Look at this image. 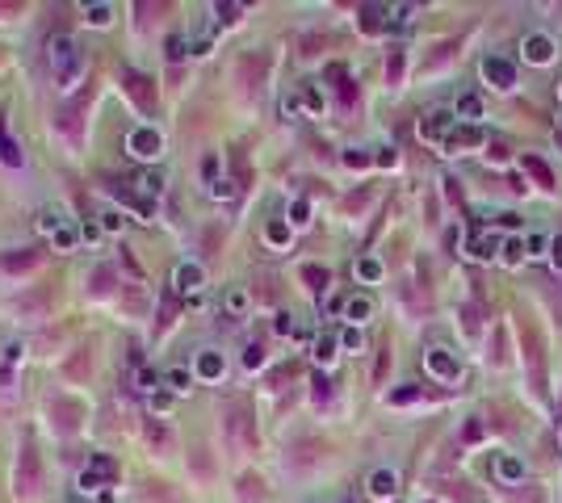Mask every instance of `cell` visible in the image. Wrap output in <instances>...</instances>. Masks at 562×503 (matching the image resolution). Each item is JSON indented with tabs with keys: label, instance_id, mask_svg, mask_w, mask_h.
I'll list each match as a JSON object with an SVG mask.
<instances>
[{
	"label": "cell",
	"instance_id": "1",
	"mask_svg": "<svg viewBox=\"0 0 562 503\" xmlns=\"http://www.w3.org/2000/svg\"><path fill=\"white\" fill-rule=\"evenodd\" d=\"M47 72H50V84L59 92H72L84 76V50L72 34H55L47 43Z\"/></svg>",
	"mask_w": 562,
	"mask_h": 503
},
{
	"label": "cell",
	"instance_id": "2",
	"mask_svg": "<svg viewBox=\"0 0 562 503\" xmlns=\"http://www.w3.org/2000/svg\"><path fill=\"white\" fill-rule=\"evenodd\" d=\"M520 344H524V361H529V377H533V390L546 394V353H541V336L529 319H520Z\"/></svg>",
	"mask_w": 562,
	"mask_h": 503
},
{
	"label": "cell",
	"instance_id": "3",
	"mask_svg": "<svg viewBox=\"0 0 562 503\" xmlns=\"http://www.w3.org/2000/svg\"><path fill=\"white\" fill-rule=\"evenodd\" d=\"M118 478V465L109 453H89V461L80 465V491H101V487H114Z\"/></svg>",
	"mask_w": 562,
	"mask_h": 503
},
{
	"label": "cell",
	"instance_id": "4",
	"mask_svg": "<svg viewBox=\"0 0 562 503\" xmlns=\"http://www.w3.org/2000/svg\"><path fill=\"white\" fill-rule=\"evenodd\" d=\"M126 151L135 160H160L164 155V131L160 126H135L126 135Z\"/></svg>",
	"mask_w": 562,
	"mask_h": 503
},
{
	"label": "cell",
	"instance_id": "5",
	"mask_svg": "<svg viewBox=\"0 0 562 503\" xmlns=\"http://www.w3.org/2000/svg\"><path fill=\"white\" fill-rule=\"evenodd\" d=\"M206 285V269L197 265V260H181L177 269H172V289L177 294H193V289H202Z\"/></svg>",
	"mask_w": 562,
	"mask_h": 503
},
{
	"label": "cell",
	"instance_id": "6",
	"mask_svg": "<svg viewBox=\"0 0 562 503\" xmlns=\"http://www.w3.org/2000/svg\"><path fill=\"white\" fill-rule=\"evenodd\" d=\"M483 80L495 84V89H512L516 84V67L508 63V59H500V55H487V59H483Z\"/></svg>",
	"mask_w": 562,
	"mask_h": 503
},
{
	"label": "cell",
	"instance_id": "7",
	"mask_svg": "<svg viewBox=\"0 0 562 503\" xmlns=\"http://www.w3.org/2000/svg\"><path fill=\"white\" fill-rule=\"evenodd\" d=\"M21 353H26V344H21V340H0V386H4V390H9V386H13V377H17Z\"/></svg>",
	"mask_w": 562,
	"mask_h": 503
},
{
	"label": "cell",
	"instance_id": "8",
	"mask_svg": "<svg viewBox=\"0 0 562 503\" xmlns=\"http://www.w3.org/2000/svg\"><path fill=\"white\" fill-rule=\"evenodd\" d=\"M193 373H197L202 382H219V377L227 373L223 353H210V348H206V353H197V357H193Z\"/></svg>",
	"mask_w": 562,
	"mask_h": 503
},
{
	"label": "cell",
	"instance_id": "9",
	"mask_svg": "<svg viewBox=\"0 0 562 503\" xmlns=\"http://www.w3.org/2000/svg\"><path fill=\"white\" fill-rule=\"evenodd\" d=\"M424 365L432 369L436 377H445V382H453V377H458V361H453L445 348H428V353H424Z\"/></svg>",
	"mask_w": 562,
	"mask_h": 503
},
{
	"label": "cell",
	"instance_id": "10",
	"mask_svg": "<svg viewBox=\"0 0 562 503\" xmlns=\"http://www.w3.org/2000/svg\"><path fill=\"white\" fill-rule=\"evenodd\" d=\"M453 131V114H445V109H436V114H428L420 122V135L432 138V143H441V138Z\"/></svg>",
	"mask_w": 562,
	"mask_h": 503
},
{
	"label": "cell",
	"instance_id": "11",
	"mask_svg": "<svg viewBox=\"0 0 562 503\" xmlns=\"http://www.w3.org/2000/svg\"><path fill=\"white\" fill-rule=\"evenodd\" d=\"M21 143L9 135V122H4V114H0V164H9V168H21Z\"/></svg>",
	"mask_w": 562,
	"mask_h": 503
},
{
	"label": "cell",
	"instance_id": "12",
	"mask_svg": "<svg viewBox=\"0 0 562 503\" xmlns=\"http://www.w3.org/2000/svg\"><path fill=\"white\" fill-rule=\"evenodd\" d=\"M524 59H529V63H550V59H554V38L529 34V38H524Z\"/></svg>",
	"mask_w": 562,
	"mask_h": 503
},
{
	"label": "cell",
	"instance_id": "13",
	"mask_svg": "<svg viewBox=\"0 0 562 503\" xmlns=\"http://www.w3.org/2000/svg\"><path fill=\"white\" fill-rule=\"evenodd\" d=\"M395 491H399L395 470H374V474H370V495H374V499H390Z\"/></svg>",
	"mask_w": 562,
	"mask_h": 503
},
{
	"label": "cell",
	"instance_id": "14",
	"mask_svg": "<svg viewBox=\"0 0 562 503\" xmlns=\"http://www.w3.org/2000/svg\"><path fill=\"white\" fill-rule=\"evenodd\" d=\"M374 315V302L365 298V294H353L348 302H344V319H353V323H365Z\"/></svg>",
	"mask_w": 562,
	"mask_h": 503
},
{
	"label": "cell",
	"instance_id": "15",
	"mask_svg": "<svg viewBox=\"0 0 562 503\" xmlns=\"http://www.w3.org/2000/svg\"><path fill=\"white\" fill-rule=\"evenodd\" d=\"M524 172L541 184V189H554V172L546 168V160H537V155H524Z\"/></svg>",
	"mask_w": 562,
	"mask_h": 503
},
{
	"label": "cell",
	"instance_id": "16",
	"mask_svg": "<svg viewBox=\"0 0 562 503\" xmlns=\"http://www.w3.org/2000/svg\"><path fill=\"white\" fill-rule=\"evenodd\" d=\"M76 239H80V231L67 227V223L50 231V248H55V252H72V248H76Z\"/></svg>",
	"mask_w": 562,
	"mask_h": 503
},
{
	"label": "cell",
	"instance_id": "17",
	"mask_svg": "<svg viewBox=\"0 0 562 503\" xmlns=\"http://www.w3.org/2000/svg\"><path fill=\"white\" fill-rule=\"evenodd\" d=\"M34 474H38V458H34V449H30V441H26V453H21V491L34 487Z\"/></svg>",
	"mask_w": 562,
	"mask_h": 503
},
{
	"label": "cell",
	"instance_id": "18",
	"mask_svg": "<svg viewBox=\"0 0 562 503\" xmlns=\"http://www.w3.org/2000/svg\"><path fill=\"white\" fill-rule=\"evenodd\" d=\"M189 382H193V373H189V369H168V373H164V386H168L172 394H185Z\"/></svg>",
	"mask_w": 562,
	"mask_h": 503
},
{
	"label": "cell",
	"instance_id": "19",
	"mask_svg": "<svg viewBox=\"0 0 562 503\" xmlns=\"http://www.w3.org/2000/svg\"><path fill=\"white\" fill-rule=\"evenodd\" d=\"M315 361L319 365H331L336 361V336H319L315 340Z\"/></svg>",
	"mask_w": 562,
	"mask_h": 503
},
{
	"label": "cell",
	"instance_id": "20",
	"mask_svg": "<svg viewBox=\"0 0 562 503\" xmlns=\"http://www.w3.org/2000/svg\"><path fill=\"white\" fill-rule=\"evenodd\" d=\"M386 84H403V50H390V59H386Z\"/></svg>",
	"mask_w": 562,
	"mask_h": 503
},
{
	"label": "cell",
	"instance_id": "21",
	"mask_svg": "<svg viewBox=\"0 0 562 503\" xmlns=\"http://www.w3.org/2000/svg\"><path fill=\"white\" fill-rule=\"evenodd\" d=\"M386 13H390V9H378V4H365V9H361V26H365V30L374 34V30H382V17H386Z\"/></svg>",
	"mask_w": 562,
	"mask_h": 503
},
{
	"label": "cell",
	"instance_id": "22",
	"mask_svg": "<svg viewBox=\"0 0 562 503\" xmlns=\"http://www.w3.org/2000/svg\"><path fill=\"white\" fill-rule=\"evenodd\" d=\"M109 21H114V9H109V4H89V26L105 30Z\"/></svg>",
	"mask_w": 562,
	"mask_h": 503
},
{
	"label": "cell",
	"instance_id": "23",
	"mask_svg": "<svg viewBox=\"0 0 562 503\" xmlns=\"http://www.w3.org/2000/svg\"><path fill=\"white\" fill-rule=\"evenodd\" d=\"M143 432L151 436V445H155V449H164V445H168V428H164L160 419H147V424H143Z\"/></svg>",
	"mask_w": 562,
	"mask_h": 503
},
{
	"label": "cell",
	"instance_id": "24",
	"mask_svg": "<svg viewBox=\"0 0 562 503\" xmlns=\"http://www.w3.org/2000/svg\"><path fill=\"white\" fill-rule=\"evenodd\" d=\"M302 277L311 281V289H315V294H324V289H328V269H319V265H307V269H302Z\"/></svg>",
	"mask_w": 562,
	"mask_h": 503
},
{
	"label": "cell",
	"instance_id": "25",
	"mask_svg": "<svg viewBox=\"0 0 562 503\" xmlns=\"http://www.w3.org/2000/svg\"><path fill=\"white\" fill-rule=\"evenodd\" d=\"M478 143H483V131H474V126H466V131H458L449 138V147H478Z\"/></svg>",
	"mask_w": 562,
	"mask_h": 503
},
{
	"label": "cell",
	"instance_id": "26",
	"mask_svg": "<svg viewBox=\"0 0 562 503\" xmlns=\"http://www.w3.org/2000/svg\"><path fill=\"white\" fill-rule=\"evenodd\" d=\"M420 399V386H403V390H390V403L395 407H407V403H416Z\"/></svg>",
	"mask_w": 562,
	"mask_h": 503
},
{
	"label": "cell",
	"instance_id": "27",
	"mask_svg": "<svg viewBox=\"0 0 562 503\" xmlns=\"http://www.w3.org/2000/svg\"><path fill=\"white\" fill-rule=\"evenodd\" d=\"M478 114H483V101L478 96H462L458 101V118H478Z\"/></svg>",
	"mask_w": 562,
	"mask_h": 503
},
{
	"label": "cell",
	"instance_id": "28",
	"mask_svg": "<svg viewBox=\"0 0 562 503\" xmlns=\"http://www.w3.org/2000/svg\"><path fill=\"white\" fill-rule=\"evenodd\" d=\"M265 239L277 243V248H285V243H290V231L281 227V223H269V227H265Z\"/></svg>",
	"mask_w": 562,
	"mask_h": 503
},
{
	"label": "cell",
	"instance_id": "29",
	"mask_svg": "<svg viewBox=\"0 0 562 503\" xmlns=\"http://www.w3.org/2000/svg\"><path fill=\"white\" fill-rule=\"evenodd\" d=\"M357 277H361V281H378V277H382V265H378V260H370V256H365V260L357 265Z\"/></svg>",
	"mask_w": 562,
	"mask_h": 503
},
{
	"label": "cell",
	"instance_id": "30",
	"mask_svg": "<svg viewBox=\"0 0 562 503\" xmlns=\"http://www.w3.org/2000/svg\"><path fill=\"white\" fill-rule=\"evenodd\" d=\"M122 227H126V219L118 210H101V231H122Z\"/></svg>",
	"mask_w": 562,
	"mask_h": 503
},
{
	"label": "cell",
	"instance_id": "31",
	"mask_svg": "<svg viewBox=\"0 0 562 503\" xmlns=\"http://www.w3.org/2000/svg\"><path fill=\"white\" fill-rule=\"evenodd\" d=\"M500 474L512 482V478H520V474H524V465H520L516 458H500Z\"/></svg>",
	"mask_w": 562,
	"mask_h": 503
},
{
	"label": "cell",
	"instance_id": "32",
	"mask_svg": "<svg viewBox=\"0 0 562 503\" xmlns=\"http://www.w3.org/2000/svg\"><path fill=\"white\" fill-rule=\"evenodd\" d=\"M307 214H311V201H302V197H298V201H294V210H290V223H294V227H302V223H307Z\"/></svg>",
	"mask_w": 562,
	"mask_h": 503
},
{
	"label": "cell",
	"instance_id": "33",
	"mask_svg": "<svg viewBox=\"0 0 562 503\" xmlns=\"http://www.w3.org/2000/svg\"><path fill=\"white\" fill-rule=\"evenodd\" d=\"M340 344H344V348H353V353H361V344H365V340H361V331H357V327H344Z\"/></svg>",
	"mask_w": 562,
	"mask_h": 503
},
{
	"label": "cell",
	"instance_id": "34",
	"mask_svg": "<svg viewBox=\"0 0 562 503\" xmlns=\"http://www.w3.org/2000/svg\"><path fill=\"white\" fill-rule=\"evenodd\" d=\"M227 311H231V315L248 311V294H243V289H231V294H227Z\"/></svg>",
	"mask_w": 562,
	"mask_h": 503
},
{
	"label": "cell",
	"instance_id": "35",
	"mask_svg": "<svg viewBox=\"0 0 562 503\" xmlns=\"http://www.w3.org/2000/svg\"><path fill=\"white\" fill-rule=\"evenodd\" d=\"M202 177H206V184H214V177H219V155H214V151L202 160Z\"/></svg>",
	"mask_w": 562,
	"mask_h": 503
},
{
	"label": "cell",
	"instance_id": "36",
	"mask_svg": "<svg viewBox=\"0 0 562 503\" xmlns=\"http://www.w3.org/2000/svg\"><path fill=\"white\" fill-rule=\"evenodd\" d=\"M302 105H307L311 114H319V109H324V96H319L315 89H302Z\"/></svg>",
	"mask_w": 562,
	"mask_h": 503
},
{
	"label": "cell",
	"instance_id": "37",
	"mask_svg": "<svg viewBox=\"0 0 562 503\" xmlns=\"http://www.w3.org/2000/svg\"><path fill=\"white\" fill-rule=\"evenodd\" d=\"M151 407H155V411H168V407H172V390H155V394H151Z\"/></svg>",
	"mask_w": 562,
	"mask_h": 503
},
{
	"label": "cell",
	"instance_id": "38",
	"mask_svg": "<svg viewBox=\"0 0 562 503\" xmlns=\"http://www.w3.org/2000/svg\"><path fill=\"white\" fill-rule=\"evenodd\" d=\"M260 361H265V353H260V348L252 344V348L243 353V369H260Z\"/></svg>",
	"mask_w": 562,
	"mask_h": 503
},
{
	"label": "cell",
	"instance_id": "39",
	"mask_svg": "<svg viewBox=\"0 0 562 503\" xmlns=\"http://www.w3.org/2000/svg\"><path fill=\"white\" fill-rule=\"evenodd\" d=\"M462 441H466V445H474V441H483V424H478V419H470V424H466V432H462Z\"/></svg>",
	"mask_w": 562,
	"mask_h": 503
},
{
	"label": "cell",
	"instance_id": "40",
	"mask_svg": "<svg viewBox=\"0 0 562 503\" xmlns=\"http://www.w3.org/2000/svg\"><path fill=\"white\" fill-rule=\"evenodd\" d=\"M185 38H177V34H172V38H168V59H181V55H185Z\"/></svg>",
	"mask_w": 562,
	"mask_h": 503
},
{
	"label": "cell",
	"instance_id": "41",
	"mask_svg": "<svg viewBox=\"0 0 562 503\" xmlns=\"http://www.w3.org/2000/svg\"><path fill=\"white\" fill-rule=\"evenodd\" d=\"M328 394H331V382H328V377H324V373H319V377H315V399L324 403Z\"/></svg>",
	"mask_w": 562,
	"mask_h": 503
},
{
	"label": "cell",
	"instance_id": "42",
	"mask_svg": "<svg viewBox=\"0 0 562 503\" xmlns=\"http://www.w3.org/2000/svg\"><path fill=\"white\" fill-rule=\"evenodd\" d=\"M80 239H84V243H97V239H101V227H97V223H84V227H80Z\"/></svg>",
	"mask_w": 562,
	"mask_h": 503
},
{
	"label": "cell",
	"instance_id": "43",
	"mask_svg": "<svg viewBox=\"0 0 562 503\" xmlns=\"http://www.w3.org/2000/svg\"><path fill=\"white\" fill-rule=\"evenodd\" d=\"M235 189H231V181H214L210 184V197H231Z\"/></svg>",
	"mask_w": 562,
	"mask_h": 503
},
{
	"label": "cell",
	"instance_id": "44",
	"mask_svg": "<svg viewBox=\"0 0 562 503\" xmlns=\"http://www.w3.org/2000/svg\"><path fill=\"white\" fill-rule=\"evenodd\" d=\"M487 155H491L495 164H504V160H508V147H504V143H491V147H487Z\"/></svg>",
	"mask_w": 562,
	"mask_h": 503
},
{
	"label": "cell",
	"instance_id": "45",
	"mask_svg": "<svg viewBox=\"0 0 562 503\" xmlns=\"http://www.w3.org/2000/svg\"><path fill=\"white\" fill-rule=\"evenodd\" d=\"M344 164H348V168H365V164H370V155H361V151H348V155H344Z\"/></svg>",
	"mask_w": 562,
	"mask_h": 503
},
{
	"label": "cell",
	"instance_id": "46",
	"mask_svg": "<svg viewBox=\"0 0 562 503\" xmlns=\"http://www.w3.org/2000/svg\"><path fill=\"white\" fill-rule=\"evenodd\" d=\"M273 331H277V336H290V331H294V319H290V315H277Z\"/></svg>",
	"mask_w": 562,
	"mask_h": 503
},
{
	"label": "cell",
	"instance_id": "47",
	"mask_svg": "<svg viewBox=\"0 0 562 503\" xmlns=\"http://www.w3.org/2000/svg\"><path fill=\"white\" fill-rule=\"evenodd\" d=\"M504 260H508V265H516V260H520V243H508V248H504Z\"/></svg>",
	"mask_w": 562,
	"mask_h": 503
},
{
	"label": "cell",
	"instance_id": "48",
	"mask_svg": "<svg viewBox=\"0 0 562 503\" xmlns=\"http://www.w3.org/2000/svg\"><path fill=\"white\" fill-rule=\"evenodd\" d=\"M219 13H223L227 21H235V13H239V4H219Z\"/></svg>",
	"mask_w": 562,
	"mask_h": 503
},
{
	"label": "cell",
	"instance_id": "49",
	"mask_svg": "<svg viewBox=\"0 0 562 503\" xmlns=\"http://www.w3.org/2000/svg\"><path fill=\"white\" fill-rule=\"evenodd\" d=\"M554 256H558V265H562V239H554Z\"/></svg>",
	"mask_w": 562,
	"mask_h": 503
},
{
	"label": "cell",
	"instance_id": "50",
	"mask_svg": "<svg viewBox=\"0 0 562 503\" xmlns=\"http://www.w3.org/2000/svg\"><path fill=\"white\" fill-rule=\"evenodd\" d=\"M72 503H89V499H72Z\"/></svg>",
	"mask_w": 562,
	"mask_h": 503
},
{
	"label": "cell",
	"instance_id": "51",
	"mask_svg": "<svg viewBox=\"0 0 562 503\" xmlns=\"http://www.w3.org/2000/svg\"><path fill=\"white\" fill-rule=\"evenodd\" d=\"M344 503H353V499H344Z\"/></svg>",
	"mask_w": 562,
	"mask_h": 503
}]
</instances>
